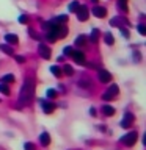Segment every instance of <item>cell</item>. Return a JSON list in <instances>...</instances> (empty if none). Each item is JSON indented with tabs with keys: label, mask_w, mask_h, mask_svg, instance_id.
I'll list each match as a JSON object with an SVG mask.
<instances>
[{
	"label": "cell",
	"mask_w": 146,
	"mask_h": 150,
	"mask_svg": "<svg viewBox=\"0 0 146 150\" xmlns=\"http://www.w3.org/2000/svg\"><path fill=\"white\" fill-rule=\"evenodd\" d=\"M33 94H35V81H33V78L27 77L24 80V86L21 88V92H19V103H21V106L30 105L33 100Z\"/></svg>",
	"instance_id": "obj_1"
},
{
	"label": "cell",
	"mask_w": 146,
	"mask_h": 150,
	"mask_svg": "<svg viewBox=\"0 0 146 150\" xmlns=\"http://www.w3.org/2000/svg\"><path fill=\"white\" fill-rule=\"evenodd\" d=\"M121 142L124 145H127V147H132V145L137 142V133H135V131H130V133L124 134L121 138Z\"/></svg>",
	"instance_id": "obj_2"
},
{
	"label": "cell",
	"mask_w": 146,
	"mask_h": 150,
	"mask_svg": "<svg viewBox=\"0 0 146 150\" xmlns=\"http://www.w3.org/2000/svg\"><path fill=\"white\" fill-rule=\"evenodd\" d=\"M116 94H118V84H112V86L108 88V91L102 96V98H104V100H112Z\"/></svg>",
	"instance_id": "obj_3"
},
{
	"label": "cell",
	"mask_w": 146,
	"mask_h": 150,
	"mask_svg": "<svg viewBox=\"0 0 146 150\" xmlns=\"http://www.w3.org/2000/svg\"><path fill=\"white\" fill-rule=\"evenodd\" d=\"M75 14H77V17H79V21H87L88 19V8L85 6V5H80L79 6V9L75 11Z\"/></svg>",
	"instance_id": "obj_4"
},
{
	"label": "cell",
	"mask_w": 146,
	"mask_h": 150,
	"mask_svg": "<svg viewBox=\"0 0 146 150\" xmlns=\"http://www.w3.org/2000/svg\"><path fill=\"white\" fill-rule=\"evenodd\" d=\"M132 122H134V114H132V112H126L124 117H122V120H121V127L122 128H129L132 125Z\"/></svg>",
	"instance_id": "obj_5"
},
{
	"label": "cell",
	"mask_w": 146,
	"mask_h": 150,
	"mask_svg": "<svg viewBox=\"0 0 146 150\" xmlns=\"http://www.w3.org/2000/svg\"><path fill=\"white\" fill-rule=\"evenodd\" d=\"M71 56L74 58V61H75L77 64H85V55H83V52H80V50H72Z\"/></svg>",
	"instance_id": "obj_6"
},
{
	"label": "cell",
	"mask_w": 146,
	"mask_h": 150,
	"mask_svg": "<svg viewBox=\"0 0 146 150\" xmlns=\"http://www.w3.org/2000/svg\"><path fill=\"white\" fill-rule=\"evenodd\" d=\"M97 74H99V81H101V83H108V81L112 80V74L108 72V70L101 69Z\"/></svg>",
	"instance_id": "obj_7"
},
{
	"label": "cell",
	"mask_w": 146,
	"mask_h": 150,
	"mask_svg": "<svg viewBox=\"0 0 146 150\" xmlns=\"http://www.w3.org/2000/svg\"><path fill=\"white\" fill-rule=\"evenodd\" d=\"M41 106H42V110H44L46 112H47V114H50V112H54L55 111V108H57V105H55V103H52V102H44V100H42L41 102Z\"/></svg>",
	"instance_id": "obj_8"
},
{
	"label": "cell",
	"mask_w": 146,
	"mask_h": 150,
	"mask_svg": "<svg viewBox=\"0 0 146 150\" xmlns=\"http://www.w3.org/2000/svg\"><path fill=\"white\" fill-rule=\"evenodd\" d=\"M38 50H39L41 58H44V59H49V58H50V49H49V47H47L46 44H41Z\"/></svg>",
	"instance_id": "obj_9"
},
{
	"label": "cell",
	"mask_w": 146,
	"mask_h": 150,
	"mask_svg": "<svg viewBox=\"0 0 146 150\" xmlns=\"http://www.w3.org/2000/svg\"><path fill=\"white\" fill-rule=\"evenodd\" d=\"M93 14H94V16H96V17H105V14H107V9L105 8H104V6H94L93 8Z\"/></svg>",
	"instance_id": "obj_10"
},
{
	"label": "cell",
	"mask_w": 146,
	"mask_h": 150,
	"mask_svg": "<svg viewBox=\"0 0 146 150\" xmlns=\"http://www.w3.org/2000/svg\"><path fill=\"white\" fill-rule=\"evenodd\" d=\"M5 39H6V42H9V44H13V45H16L19 39H17V36L16 35H13V33H9V35L5 36Z\"/></svg>",
	"instance_id": "obj_11"
},
{
	"label": "cell",
	"mask_w": 146,
	"mask_h": 150,
	"mask_svg": "<svg viewBox=\"0 0 146 150\" xmlns=\"http://www.w3.org/2000/svg\"><path fill=\"white\" fill-rule=\"evenodd\" d=\"M102 111H104V114H105V116H113V114H115V108L110 106V105H104Z\"/></svg>",
	"instance_id": "obj_12"
},
{
	"label": "cell",
	"mask_w": 146,
	"mask_h": 150,
	"mask_svg": "<svg viewBox=\"0 0 146 150\" xmlns=\"http://www.w3.org/2000/svg\"><path fill=\"white\" fill-rule=\"evenodd\" d=\"M85 44H87V36H83V35L77 36V39H75V45H77V47H83Z\"/></svg>",
	"instance_id": "obj_13"
},
{
	"label": "cell",
	"mask_w": 146,
	"mask_h": 150,
	"mask_svg": "<svg viewBox=\"0 0 146 150\" xmlns=\"http://www.w3.org/2000/svg\"><path fill=\"white\" fill-rule=\"evenodd\" d=\"M41 144H42V145H49V144H50V136H49V133H42V134H41Z\"/></svg>",
	"instance_id": "obj_14"
},
{
	"label": "cell",
	"mask_w": 146,
	"mask_h": 150,
	"mask_svg": "<svg viewBox=\"0 0 146 150\" xmlns=\"http://www.w3.org/2000/svg\"><path fill=\"white\" fill-rule=\"evenodd\" d=\"M50 72L55 75V77H61V74H63V70H61L58 66H52L50 67Z\"/></svg>",
	"instance_id": "obj_15"
},
{
	"label": "cell",
	"mask_w": 146,
	"mask_h": 150,
	"mask_svg": "<svg viewBox=\"0 0 146 150\" xmlns=\"http://www.w3.org/2000/svg\"><path fill=\"white\" fill-rule=\"evenodd\" d=\"M66 22H68V16H58L55 19V23H58V25H64Z\"/></svg>",
	"instance_id": "obj_16"
},
{
	"label": "cell",
	"mask_w": 146,
	"mask_h": 150,
	"mask_svg": "<svg viewBox=\"0 0 146 150\" xmlns=\"http://www.w3.org/2000/svg\"><path fill=\"white\" fill-rule=\"evenodd\" d=\"M0 92L5 94V96H9V88L5 83H0Z\"/></svg>",
	"instance_id": "obj_17"
},
{
	"label": "cell",
	"mask_w": 146,
	"mask_h": 150,
	"mask_svg": "<svg viewBox=\"0 0 146 150\" xmlns=\"http://www.w3.org/2000/svg\"><path fill=\"white\" fill-rule=\"evenodd\" d=\"M104 38H105V42H107L108 45H112L113 42H115V39H113V35H112V33H105V36H104Z\"/></svg>",
	"instance_id": "obj_18"
},
{
	"label": "cell",
	"mask_w": 146,
	"mask_h": 150,
	"mask_svg": "<svg viewBox=\"0 0 146 150\" xmlns=\"http://www.w3.org/2000/svg\"><path fill=\"white\" fill-rule=\"evenodd\" d=\"M97 36H99V30L94 28V30L91 31V38H89V41H91V42H97Z\"/></svg>",
	"instance_id": "obj_19"
},
{
	"label": "cell",
	"mask_w": 146,
	"mask_h": 150,
	"mask_svg": "<svg viewBox=\"0 0 146 150\" xmlns=\"http://www.w3.org/2000/svg\"><path fill=\"white\" fill-rule=\"evenodd\" d=\"M0 49H2L5 53H8V55H14V52H13V49L9 45H0Z\"/></svg>",
	"instance_id": "obj_20"
},
{
	"label": "cell",
	"mask_w": 146,
	"mask_h": 150,
	"mask_svg": "<svg viewBox=\"0 0 146 150\" xmlns=\"http://www.w3.org/2000/svg\"><path fill=\"white\" fill-rule=\"evenodd\" d=\"M79 6H80L79 2H72V3L69 5V11H71V13H75V11L79 9Z\"/></svg>",
	"instance_id": "obj_21"
},
{
	"label": "cell",
	"mask_w": 146,
	"mask_h": 150,
	"mask_svg": "<svg viewBox=\"0 0 146 150\" xmlns=\"http://www.w3.org/2000/svg\"><path fill=\"white\" fill-rule=\"evenodd\" d=\"M2 81L3 83H13L14 81V77H13L11 74H8V75H5V77L2 78Z\"/></svg>",
	"instance_id": "obj_22"
},
{
	"label": "cell",
	"mask_w": 146,
	"mask_h": 150,
	"mask_svg": "<svg viewBox=\"0 0 146 150\" xmlns=\"http://www.w3.org/2000/svg\"><path fill=\"white\" fill-rule=\"evenodd\" d=\"M63 72H64L66 75H72V74H74V70H72V67H71L69 64H66V66H64V69H63Z\"/></svg>",
	"instance_id": "obj_23"
},
{
	"label": "cell",
	"mask_w": 146,
	"mask_h": 150,
	"mask_svg": "<svg viewBox=\"0 0 146 150\" xmlns=\"http://www.w3.org/2000/svg\"><path fill=\"white\" fill-rule=\"evenodd\" d=\"M138 33H140V35H146V25H145V23H138Z\"/></svg>",
	"instance_id": "obj_24"
},
{
	"label": "cell",
	"mask_w": 146,
	"mask_h": 150,
	"mask_svg": "<svg viewBox=\"0 0 146 150\" xmlns=\"http://www.w3.org/2000/svg\"><path fill=\"white\" fill-rule=\"evenodd\" d=\"M24 149L25 150H35V145H33V142H25L24 144Z\"/></svg>",
	"instance_id": "obj_25"
},
{
	"label": "cell",
	"mask_w": 146,
	"mask_h": 150,
	"mask_svg": "<svg viewBox=\"0 0 146 150\" xmlns=\"http://www.w3.org/2000/svg\"><path fill=\"white\" fill-rule=\"evenodd\" d=\"M47 97H49V98H55L57 97V92L54 91V89H49V91H47Z\"/></svg>",
	"instance_id": "obj_26"
},
{
	"label": "cell",
	"mask_w": 146,
	"mask_h": 150,
	"mask_svg": "<svg viewBox=\"0 0 146 150\" xmlns=\"http://www.w3.org/2000/svg\"><path fill=\"white\" fill-rule=\"evenodd\" d=\"M19 22H21V23H27L28 22V16H27V14H22V16L19 17Z\"/></svg>",
	"instance_id": "obj_27"
},
{
	"label": "cell",
	"mask_w": 146,
	"mask_h": 150,
	"mask_svg": "<svg viewBox=\"0 0 146 150\" xmlns=\"http://www.w3.org/2000/svg\"><path fill=\"white\" fill-rule=\"evenodd\" d=\"M14 59H16V61H17L19 64L25 63V58H24V56H21V55H16V56H14Z\"/></svg>",
	"instance_id": "obj_28"
},
{
	"label": "cell",
	"mask_w": 146,
	"mask_h": 150,
	"mask_svg": "<svg viewBox=\"0 0 146 150\" xmlns=\"http://www.w3.org/2000/svg\"><path fill=\"white\" fill-rule=\"evenodd\" d=\"M79 84H80V86H91V83H89L88 81V80H80V81H79Z\"/></svg>",
	"instance_id": "obj_29"
},
{
	"label": "cell",
	"mask_w": 146,
	"mask_h": 150,
	"mask_svg": "<svg viewBox=\"0 0 146 150\" xmlns=\"http://www.w3.org/2000/svg\"><path fill=\"white\" fill-rule=\"evenodd\" d=\"M63 53H64V56H69L71 53H72V47H64V52H63Z\"/></svg>",
	"instance_id": "obj_30"
},
{
	"label": "cell",
	"mask_w": 146,
	"mask_h": 150,
	"mask_svg": "<svg viewBox=\"0 0 146 150\" xmlns=\"http://www.w3.org/2000/svg\"><path fill=\"white\" fill-rule=\"evenodd\" d=\"M121 33H122V35H124L126 38H129V31H127L126 28H121Z\"/></svg>",
	"instance_id": "obj_31"
},
{
	"label": "cell",
	"mask_w": 146,
	"mask_h": 150,
	"mask_svg": "<svg viewBox=\"0 0 146 150\" xmlns=\"http://www.w3.org/2000/svg\"><path fill=\"white\" fill-rule=\"evenodd\" d=\"M121 2H127V0H121Z\"/></svg>",
	"instance_id": "obj_32"
},
{
	"label": "cell",
	"mask_w": 146,
	"mask_h": 150,
	"mask_svg": "<svg viewBox=\"0 0 146 150\" xmlns=\"http://www.w3.org/2000/svg\"><path fill=\"white\" fill-rule=\"evenodd\" d=\"M93 2H97V0H93Z\"/></svg>",
	"instance_id": "obj_33"
}]
</instances>
